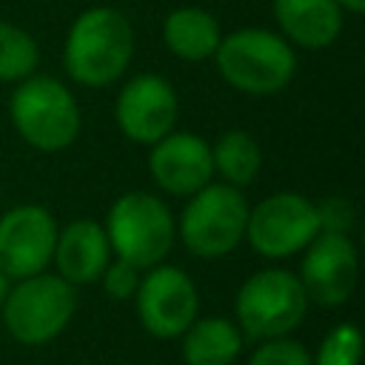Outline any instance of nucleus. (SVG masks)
Masks as SVG:
<instances>
[{
	"instance_id": "nucleus-24",
	"label": "nucleus",
	"mask_w": 365,
	"mask_h": 365,
	"mask_svg": "<svg viewBox=\"0 0 365 365\" xmlns=\"http://www.w3.org/2000/svg\"><path fill=\"white\" fill-rule=\"evenodd\" d=\"M336 3H339V9H348V11H354V14L365 11V0H336Z\"/></svg>"
},
{
	"instance_id": "nucleus-19",
	"label": "nucleus",
	"mask_w": 365,
	"mask_h": 365,
	"mask_svg": "<svg viewBox=\"0 0 365 365\" xmlns=\"http://www.w3.org/2000/svg\"><path fill=\"white\" fill-rule=\"evenodd\" d=\"M37 43L17 26L0 20V80H23L37 68Z\"/></svg>"
},
{
	"instance_id": "nucleus-2",
	"label": "nucleus",
	"mask_w": 365,
	"mask_h": 365,
	"mask_svg": "<svg viewBox=\"0 0 365 365\" xmlns=\"http://www.w3.org/2000/svg\"><path fill=\"white\" fill-rule=\"evenodd\" d=\"M214 54L220 74L234 88L257 97L285 88L297 71L291 46L262 29H242L228 34L220 40Z\"/></svg>"
},
{
	"instance_id": "nucleus-8",
	"label": "nucleus",
	"mask_w": 365,
	"mask_h": 365,
	"mask_svg": "<svg viewBox=\"0 0 365 365\" xmlns=\"http://www.w3.org/2000/svg\"><path fill=\"white\" fill-rule=\"evenodd\" d=\"M319 234L317 205L299 194L265 197L248 211L245 237L262 257H291Z\"/></svg>"
},
{
	"instance_id": "nucleus-16",
	"label": "nucleus",
	"mask_w": 365,
	"mask_h": 365,
	"mask_svg": "<svg viewBox=\"0 0 365 365\" xmlns=\"http://www.w3.org/2000/svg\"><path fill=\"white\" fill-rule=\"evenodd\" d=\"M242 348V334L222 317L194 319L182 331V359L188 365H231Z\"/></svg>"
},
{
	"instance_id": "nucleus-10",
	"label": "nucleus",
	"mask_w": 365,
	"mask_h": 365,
	"mask_svg": "<svg viewBox=\"0 0 365 365\" xmlns=\"http://www.w3.org/2000/svg\"><path fill=\"white\" fill-rule=\"evenodd\" d=\"M57 222L40 205H20L0 220V271L6 277H34L54 257Z\"/></svg>"
},
{
	"instance_id": "nucleus-11",
	"label": "nucleus",
	"mask_w": 365,
	"mask_h": 365,
	"mask_svg": "<svg viewBox=\"0 0 365 365\" xmlns=\"http://www.w3.org/2000/svg\"><path fill=\"white\" fill-rule=\"evenodd\" d=\"M305 248L308 254L302 259V274H299L305 297L325 308L342 305L351 297L359 271L354 242L348 240V234L319 231Z\"/></svg>"
},
{
	"instance_id": "nucleus-20",
	"label": "nucleus",
	"mask_w": 365,
	"mask_h": 365,
	"mask_svg": "<svg viewBox=\"0 0 365 365\" xmlns=\"http://www.w3.org/2000/svg\"><path fill=\"white\" fill-rule=\"evenodd\" d=\"M314 365H359L362 359V336L359 328L351 322H342L328 331V336L319 342L317 356H311Z\"/></svg>"
},
{
	"instance_id": "nucleus-25",
	"label": "nucleus",
	"mask_w": 365,
	"mask_h": 365,
	"mask_svg": "<svg viewBox=\"0 0 365 365\" xmlns=\"http://www.w3.org/2000/svg\"><path fill=\"white\" fill-rule=\"evenodd\" d=\"M6 294H9V277L0 271V305H3V299H6Z\"/></svg>"
},
{
	"instance_id": "nucleus-7",
	"label": "nucleus",
	"mask_w": 365,
	"mask_h": 365,
	"mask_svg": "<svg viewBox=\"0 0 365 365\" xmlns=\"http://www.w3.org/2000/svg\"><path fill=\"white\" fill-rule=\"evenodd\" d=\"M248 202L234 185H202L182 211V242L197 257H222L245 237Z\"/></svg>"
},
{
	"instance_id": "nucleus-17",
	"label": "nucleus",
	"mask_w": 365,
	"mask_h": 365,
	"mask_svg": "<svg viewBox=\"0 0 365 365\" xmlns=\"http://www.w3.org/2000/svg\"><path fill=\"white\" fill-rule=\"evenodd\" d=\"M165 46L182 60H205L220 46V26L202 9H177L163 26Z\"/></svg>"
},
{
	"instance_id": "nucleus-21",
	"label": "nucleus",
	"mask_w": 365,
	"mask_h": 365,
	"mask_svg": "<svg viewBox=\"0 0 365 365\" xmlns=\"http://www.w3.org/2000/svg\"><path fill=\"white\" fill-rule=\"evenodd\" d=\"M248 365H314V359L302 342L279 336V339H265L251 354Z\"/></svg>"
},
{
	"instance_id": "nucleus-12",
	"label": "nucleus",
	"mask_w": 365,
	"mask_h": 365,
	"mask_svg": "<svg viewBox=\"0 0 365 365\" xmlns=\"http://www.w3.org/2000/svg\"><path fill=\"white\" fill-rule=\"evenodd\" d=\"M117 123L134 143L154 145L177 123V94L157 74L134 77L117 97Z\"/></svg>"
},
{
	"instance_id": "nucleus-14",
	"label": "nucleus",
	"mask_w": 365,
	"mask_h": 365,
	"mask_svg": "<svg viewBox=\"0 0 365 365\" xmlns=\"http://www.w3.org/2000/svg\"><path fill=\"white\" fill-rule=\"evenodd\" d=\"M108 254H111L108 237L91 220H74L63 231H57L54 259L60 277L71 285H86L100 279L108 265Z\"/></svg>"
},
{
	"instance_id": "nucleus-6",
	"label": "nucleus",
	"mask_w": 365,
	"mask_h": 365,
	"mask_svg": "<svg viewBox=\"0 0 365 365\" xmlns=\"http://www.w3.org/2000/svg\"><path fill=\"white\" fill-rule=\"evenodd\" d=\"M11 120L26 143L40 151H60L80 131L74 97L54 77H31L11 97Z\"/></svg>"
},
{
	"instance_id": "nucleus-13",
	"label": "nucleus",
	"mask_w": 365,
	"mask_h": 365,
	"mask_svg": "<svg viewBox=\"0 0 365 365\" xmlns=\"http://www.w3.org/2000/svg\"><path fill=\"white\" fill-rule=\"evenodd\" d=\"M148 168H151V177L160 182V188L171 194H194L202 185H208L214 160L205 140L188 131H177L154 143Z\"/></svg>"
},
{
	"instance_id": "nucleus-18",
	"label": "nucleus",
	"mask_w": 365,
	"mask_h": 365,
	"mask_svg": "<svg viewBox=\"0 0 365 365\" xmlns=\"http://www.w3.org/2000/svg\"><path fill=\"white\" fill-rule=\"evenodd\" d=\"M214 168L228 180V185H248L259 171V148L245 131H225L211 148Z\"/></svg>"
},
{
	"instance_id": "nucleus-15",
	"label": "nucleus",
	"mask_w": 365,
	"mask_h": 365,
	"mask_svg": "<svg viewBox=\"0 0 365 365\" xmlns=\"http://www.w3.org/2000/svg\"><path fill=\"white\" fill-rule=\"evenodd\" d=\"M274 14L282 31L305 48H325L342 29V9L336 0H274Z\"/></svg>"
},
{
	"instance_id": "nucleus-9",
	"label": "nucleus",
	"mask_w": 365,
	"mask_h": 365,
	"mask_svg": "<svg viewBox=\"0 0 365 365\" xmlns=\"http://www.w3.org/2000/svg\"><path fill=\"white\" fill-rule=\"evenodd\" d=\"M137 317L151 336L174 339L197 317V288L191 277L174 265H154L137 285Z\"/></svg>"
},
{
	"instance_id": "nucleus-3",
	"label": "nucleus",
	"mask_w": 365,
	"mask_h": 365,
	"mask_svg": "<svg viewBox=\"0 0 365 365\" xmlns=\"http://www.w3.org/2000/svg\"><path fill=\"white\" fill-rule=\"evenodd\" d=\"M308 297L297 274L285 268H265L248 277L237 294L240 331L248 339L288 336L305 317Z\"/></svg>"
},
{
	"instance_id": "nucleus-22",
	"label": "nucleus",
	"mask_w": 365,
	"mask_h": 365,
	"mask_svg": "<svg viewBox=\"0 0 365 365\" xmlns=\"http://www.w3.org/2000/svg\"><path fill=\"white\" fill-rule=\"evenodd\" d=\"M137 285H140V268H134L131 262H125V259L117 257V262H108L106 265V271H103V288H106L108 297L128 299V297H134Z\"/></svg>"
},
{
	"instance_id": "nucleus-1",
	"label": "nucleus",
	"mask_w": 365,
	"mask_h": 365,
	"mask_svg": "<svg viewBox=\"0 0 365 365\" xmlns=\"http://www.w3.org/2000/svg\"><path fill=\"white\" fill-rule=\"evenodd\" d=\"M131 51V23L114 9H88L74 20L63 60L77 83L108 86L125 71Z\"/></svg>"
},
{
	"instance_id": "nucleus-4",
	"label": "nucleus",
	"mask_w": 365,
	"mask_h": 365,
	"mask_svg": "<svg viewBox=\"0 0 365 365\" xmlns=\"http://www.w3.org/2000/svg\"><path fill=\"white\" fill-rule=\"evenodd\" d=\"M106 237L120 259L134 268H154L174 242V220L154 194L131 191L111 205Z\"/></svg>"
},
{
	"instance_id": "nucleus-23",
	"label": "nucleus",
	"mask_w": 365,
	"mask_h": 365,
	"mask_svg": "<svg viewBox=\"0 0 365 365\" xmlns=\"http://www.w3.org/2000/svg\"><path fill=\"white\" fill-rule=\"evenodd\" d=\"M317 220H319V231H331V234H348L354 228V205L348 200L331 197L325 202L317 205Z\"/></svg>"
},
{
	"instance_id": "nucleus-5",
	"label": "nucleus",
	"mask_w": 365,
	"mask_h": 365,
	"mask_svg": "<svg viewBox=\"0 0 365 365\" xmlns=\"http://www.w3.org/2000/svg\"><path fill=\"white\" fill-rule=\"evenodd\" d=\"M74 305L77 297L71 282L51 274H34L6 294L3 319L17 342L43 345L68 325Z\"/></svg>"
}]
</instances>
